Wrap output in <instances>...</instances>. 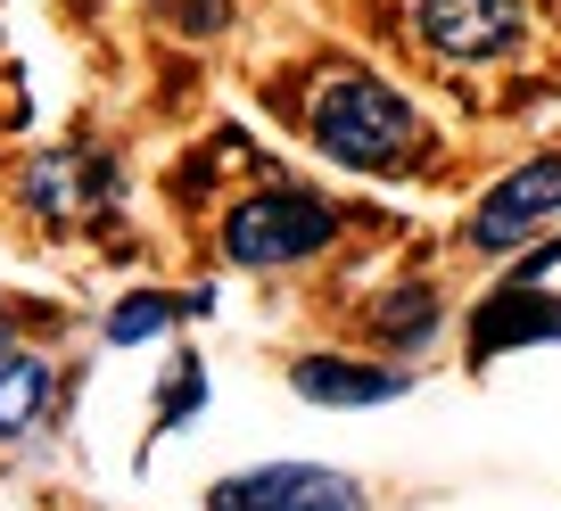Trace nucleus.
<instances>
[{"mask_svg":"<svg viewBox=\"0 0 561 511\" xmlns=\"http://www.w3.org/2000/svg\"><path fill=\"white\" fill-rule=\"evenodd\" d=\"M306 141L331 165H347V174H413L421 165V116L397 83L339 67L314 91V107H306Z\"/></svg>","mask_w":561,"mask_h":511,"instance_id":"nucleus-1","label":"nucleus"},{"mask_svg":"<svg viewBox=\"0 0 561 511\" xmlns=\"http://www.w3.org/2000/svg\"><path fill=\"white\" fill-rule=\"evenodd\" d=\"M553 214H561V158H528L471 207L462 247H471V256H512V247H528L537 223H553Z\"/></svg>","mask_w":561,"mask_h":511,"instance_id":"nucleus-5","label":"nucleus"},{"mask_svg":"<svg viewBox=\"0 0 561 511\" xmlns=\"http://www.w3.org/2000/svg\"><path fill=\"white\" fill-rule=\"evenodd\" d=\"M339 223H347V214L322 190L273 182V190L240 198V207L224 214V256L248 265V272H289V265H306V256H322V247L339 240Z\"/></svg>","mask_w":561,"mask_h":511,"instance_id":"nucleus-2","label":"nucleus"},{"mask_svg":"<svg viewBox=\"0 0 561 511\" xmlns=\"http://www.w3.org/2000/svg\"><path fill=\"white\" fill-rule=\"evenodd\" d=\"M438 314H446V305H438L430 281H397L380 305H371V338H380L388 355H421L430 338H438Z\"/></svg>","mask_w":561,"mask_h":511,"instance_id":"nucleus-9","label":"nucleus"},{"mask_svg":"<svg viewBox=\"0 0 561 511\" xmlns=\"http://www.w3.org/2000/svg\"><path fill=\"white\" fill-rule=\"evenodd\" d=\"M50 396H58V371L42 355H0V438H25L50 413Z\"/></svg>","mask_w":561,"mask_h":511,"instance_id":"nucleus-10","label":"nucleus"},{"mask_svg":"<svg viewBox=\"0 0 561 511\" xmlns=\"http://www.w3.org/2000/svg\"><path fill=\"white\" fill-rule=\"evenodd\" d=\"M537 338H561V298L504 281V289H488V305L471 314V363H495V355L537 347Z\"/></svg>","mask_w":561,"mask_h":511,"instance_id":"nucleus-7","label":"nucleus"},{"mask_svg":"<svg viewBox=\"0 0 561 511\" xmlns=\"http://www.w3.org/2000/svg\"><path fill=\"white\" fill-rule=\"evenodd\" d=\"M198 405H207V363H198V355H174V380H165V396H158V429H149V438H174Z\"/></svg>","mask_w":561,"mask_h":511,"instance_id":"nucleus-12","label":"nucleus"},{"mask_svg":"<svg viewBox=\"0 0 561 511\" xmlns=\"http://www.w3.org/2000/svg\"><path fill=\"white\" fill-rule=\"evenodd\" d=\"M215 305V289H191V298H158V289H133V298L107 314V347H133V338H158V330H174L182 314H207Z\"/></svg>","mask_w":561,"mask_h":511,"instance_id":"nucleus-11","label":"nucleus"},{"mask_svg":"<svg viewBox=\"0 0 561 511\" xmlns=\"http://www.w3.org/2000/svg\"><path fill=\"white\" fill-rule=\"evenodd\" d=\"M289 388L306 405H397L413 388L404 363H355V355H298L289 363Z\"/></svg>","mask_w":561,"mask_h":511,"instance_id":"nucleus-8","label":"nucleus"},{"mask_svg":"<svg viewBox=\"0 0 561 511\" xmlns=\"http://www.w3.org/2000/svg\"><path fill=\"white\" fill-rule=\"evenodd\" d=\"M107 198H116V165H107L100 149H50V158L25 165V207H34L42 223H83Z\"/></svg>","mask_w":561,"mask_h":511,"instance_id":"nucleus-6","label":"nucleus"},{"mask_svg":"<svg viewBox=\"0 0 561 511\" xmlns=\"http://www.w3.org/2000/svg\"><path fill=\"white\" fill-rule=\"evenodd\" d=\"M215 18H224V0H191V9H182V34H215Z\"/></svg>","mask_w":561,"mask_h":511,"instance_id":"nucleus-13","label":"nucleus"},{"mask_svg":"<svg viewBox=\"0 0 561 511\" xmlns=\"http://www.w3.org/2000/svg\"><path fill=\"white\" fill-rule=\"evenodd\" d=\"M207 511H371V495L347 471H322V462H264V471L215 478Z\"/></svg>","mask_w":561,"mask_h":511,"instance_id":"nucleus-4","label":"nucleus"},{"mask_svg":"<svg viewBox=\"0 0 561 511\" xmlns=\"http://www.w3.org/2000/svg\"><path fill=\"white\" fill-rule=\"evenodd\" d=\"M413 42L446 67H495L528 42V0H413Z\"/></svg>","mask_w":561,"mask_h":511,"instance_id":"nucleus-3","label":"nucleus"},{"mask_svg":"<svg viewBox=\"0 0 561 511\" xmlns=\"http://www.w3.org/2000/svg\"><path fill=\"white\" fill-rule=\"evenodd\" d=\"M0 355H18V338H9V305H0Z\"/></svg>","mask_w":561,"mask_h":511,"instance_id":"nucleus-14","label":"nucleus"}]
</instances>
